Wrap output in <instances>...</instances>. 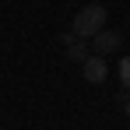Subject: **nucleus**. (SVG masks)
<instances>
[{
    "mask_svg": "<svg viewBox=\"0 0 130 130\" xmlns=\"http://www.w3.org/2000/svg\"><path fill=\"white\" fill-rule=\"evenodd\" d=\"M120 85L130 91V56H123V60H120Z\"/></svg>",
    "mask_w": 130,
    "mask_h": 130,
    "instance_id": "nucleus-5",
    "label": "nucleus"
},
{
    "mask_svg": "<svg viewBox=\"0 0 130 130\" xmlns=\"http://www.w3.org/2000/svg\"><path fill=\"white\" fill-rule=\"evenodd\" d=\"M116 102H120V109H123V112H127V116H130V91H123V95H120Z\"/></svg>",
    "mask_w": 130,
    "mask_h": 130,
    "instance_id": "nucleus-6",
    "label": "nucleus"
},
{
    "mask_svg": "<svg viewBox=\"0 0 130 130\" xmlns=\"http://www.w3.org/2000/svg\"><path fill=\"white\" fill-rule=\"evenodd\" d=\"M63 46H67V56H70V60H81V63H85L88 56H91V49L85 46V39H77L74 32H63Z\"/></svg>",
    "mask_w": 130,
    "mask_h": 130,
    "instance_id": "nucleus-4",
    "label": "nucleus"
},
{
    "mask_svg": "<svg viewBox=\"0 0 130 130\" xmlns=\"http://www.w3.org/2000/svg\"><path fill=\"white\" fill-rule=\"evenodd\" d=\"M106 28V7H99V4H88L77 11V18L70 25V32L77 35V39H91L95 32H102Z\"/></svg>",
    "mask_w": 130,
    "mask_h": 130,
    "instance_id": "nucleus-1",
    "label": "nucleus"
},
{
    "mask_svg": "<svg viewBox=\"0 0 130 130\" xmlns=\"http://www.w3.org/2000/svg\"><path fill=\"white\" fill-rule=\"evenodd\" d=\"M120 42H123V35H120V32L102 28V32H95V35H91V53H95V56H109V53H116V49H120Z\"/></svg>",
    "mask_w": 130,
    "mask_h": 130,
    "instance_id": "nucleus-2",
    "label": "nucleus"
},
{
    "mask_svg": "<svg viewBox=\"0 0 130 130\" xmlns=\"http://www.w3.org/2000/svg\"><path fill=\"white\" fill-rule=\"evenodd\" d=\"M106 74H109V67H106V60L91 53V56H88V60H85V77H88V81H91V85H102V81H106Z\"/></svg>",
    "mask_w": 130,
    "mask_h": 130,
    "instance_id": "nucleus-3",
    "label": "nucleus"
}]
</instances>
